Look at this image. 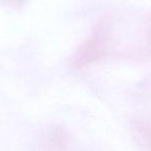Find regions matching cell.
<instances>
[{"mask_svg": "<svg viewBox=\"0 0 151 151\" xmlns=\"http://www.w3.org/2000/svg\"><path fill=\"white\" fill-rule=\"evenodd\" d=\"M3 1H6L9 4H19L22 1H24V0H3Z\"/></svg>", "mask_w": 151, "mask_h": 151, "instance_id": "cell-1", "label": "cell"}]
</instances>
